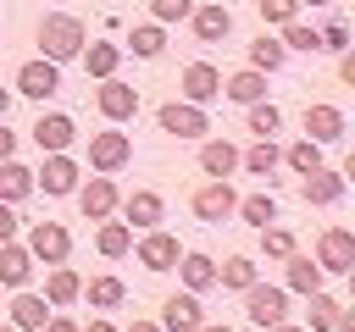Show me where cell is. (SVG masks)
<instances>
[{
    "label": "cell",
    "mask_w": 355,
    "mask_h": 332,
    "mask_svg": "<svg viewBox=\"0 0 355 332\" xmlns=\"http://www.w3.org/2000/svg\"><path fill=\"white\" fill-rule=\"evenodd\" d=\"M200 172L216 177V183L233 177V172H239V149H233L227 138H205V144H200Z\"/></svg>",
    "instance_id": "cell-22"
},
{
    "label": "cell",
    "mask_w": 355,
    "mask_h": 332,
    "mask_svg": "<svg viewBox=\"0 0 355 332\" xmlns=\"http://www.w3.org/2000/svg\"><path fill=\"white\" fill-rule=\"evenodd\" d=\"M338 77H344V83H349V89H355V55H349V50H344V55H338Z\"/></svg>",
    "instance_id": "cell-47"
},
{
    "label": "cell",
    "mask_w": 355,
    "mask_h": 332,
    "mask_svg": "<svg viewBox=\"0 0 355 332\" xmlns=\"http://www.w3.org/2000/svg\"><path fill=\"white\" fill-rule=\"evenodd\" d=\"M33 144H39L44 155H61V149L78 144V122H72L67 111H44V116L33 122Z\"/></svg>",
    "instance_id": "cell-9"
},
{
    "label": "cell",
    "mask_w": 355,
    "mask_h": 332,
    "mask_svg": "<svg viewBox=\"0 0 355 332\" xmlns=\"http://www.w3.org/2000/svg\"><path fill=\"white\" fill-rule=\"evenodd\" d=\"M178 255H183V249H178V238H172V232H161V227H150V232L139 238V266H144V271H172V266H178Z\"/></svg>",
    "instance_id": "cell-18"
},
{
    "label": "cell",
    "mask_w": 355,
    "mask_h": 332,
    "mask_svg": "<svg viewBox=\"0 0 355 332\" xmlns=\"http://www.w3.org/2000/svg\"><path fill=\"white\" fill-rule=\"evenodd\" d=\"M11 155H17V133L0 122V160H11Z\"/></svg>",
    "instance_id": "cell-46"
},
{
    "label": "cell",
    "mask_w": 355,
    "mask_h": 332,
    "mask_svg": "<svg viewBox=\"0 0 355 332\" xmlns=\"http://www.w3.org/2000/svg\"><path fill=\"white\" fill-rule=\"evenodd\" d=\"M344 133H349V122L338 105H305V138L311 144H338Z\"/></svg>",
    "instance_id": "cell-15"
},
{
    "label": "cell",
    "mask_w": 355,
    "mask_h": 332,
    "mask_svg": "<svg viewBox=\"0 0 355 332\" xmlns=\"http://www.w3.org/2000/svg\"><path fill=\"white\" fill-rule=\"evenodd\" d=\"M233 216H244L250 227H272V221H277V199H272V194H250V199L233 205Z\"/></svg>",
    "instance_id": "cell-31"
},
{
    "label": "cell",
    "mask_w": 355,
    "mask_h": 332,
    "mask_svg": "<svg viewBox=\"0 0 355 332\" xmlns=\"http://www.w3.org/2000/svg\"><path fill=\"white\" fill-rule=\"evenodd\" d=\"M0 332H17V326H0Z\"/></svg>",
    "instance_id": "cell-54"
},
{
    "label": "cell",
    "mask_w": 355,
    "mask_h": 332,
    "mask_svg": "<svg viewBox=\"0 0 355 332\" xmlns=\"http://www.w3.org/2000/svg\"><path fill=\"white\" fill-rule=\"evenodd\" d=\"M322 277H327V271H322L311 255H300V249L288 255V293H322Z\"/></svg>",
    "instance_id": "cell-29"
},
{
    "label": "cell",
    "mask_w": 355,
    "mask_h": 332,
    "mask_svg": "<svg viewBox=\"0 0 355 332\" xmlns=\"http://www.w3.org/2000/svg\"><path fill=\"white\" fill-rule=\"evenodd\" d=\"M83 293H89V304H94V310H116V304H128V288H122V277H94Z\"/></svg>",
    "instance_id": "cell-33"
},
{
    "label": "cell",
    "mask_w": 355,
    "mask_h": 332,
    "mask_svg": "<svg viewBox=\"0 0 355 332\" xmlns=\"http://www.w3.org/2000/svg\"><path fill=\"white\" fill-rule=\"evenodd\" d=\"M205 326V310H200V293H172L161 304V332H200Z\"/></svg>",
    "instance_id": "cell-13"
},
{
    "label": "cell",
    "mask_w": 355,
    "mask_h": 332,
    "mask_svg": "<svg viewBox=\"0 0 355 332\" xmlns=\"http://www.w3.org/2000/svg\"><path fill=\"white\" fill-rule=\"evenodd\" d=\"M311 299V326L305 332H333L338 326V299H327V293H305Z\"/></svg>",
    "instance_id": "cell-37"
},
{
    "label": "cell",
    "mask_w": 355,
    "mask_h": 332,
    "mask_svg": "<svg viewBox=\"0 0 355 332\" xmlns=\"http://www.w3.org/2000/svg\"><path fill=\"white\" fill-rule=\"evenodd\" d=\"M44 332H78V321H72V315H55V310H50V321H44Z\"/></svg>",
    "instance_id": "cell-45"
},
{
    "label": "cell",
    "mask_w": 355,
    "mask_h": 332,
    "mask_svg": "<svg viewBox=\"0 0 355 332\" xmlns=\"http://www.w3.org/2000/svg\"><path fill=\"white\" fill-rule=\"evenodd\" d=\"M316 39H322V50L344 55V50H349V22H344V17H327V22L316 28Z\"/></svg>",
    "instance_id": "cell-39"
},
{
    "label": "cell",
    "mask_w": 355,
    "mask_h": 332,
    "mask_svg": "<svg viewBox=\"0 0 355 332\" xmlns=\"http://www.w3.org/2000/svg\"><path fill=\"white\" fill-rule=\"evenodd\" d=\"M33 266H39V260L28 255V243H17V238H11V243H0V282H6V288H28Z\"/></svg>",
    "instance_id": "cell-21"
},
{
    "label": "cell",
    "mask_w": 355,
    "mask_h": 332,
    "mask_svg": "<svg viewBox=\"0 0 355 332\" xmlns=\"http://www.w3.org/2000/svg\"><path fill=\"white\" fill-rule=\"evenodd\" d=\"M17 227H22L17 205H0V243H11V238H17Z\"/></svg>",
    "instance_id": "cell-44"
},
{
    "label": "cell",
    "mask_w": 355,
    "mask_h": 332,
    "mask_svg": "<svg viewBox=\"0 0 355 332\" xmlns=\"http://www.w3.org/2000/svg\"><path fill=\"white\" fill-rule=\"evenodd\" d=\"M277 160H283V149H277L272 138H255L250 149H239V166H244L250 177H272V172H277Z\"/></svg>",
    "instance_id": "cell-27"
},
{
    "label": "cell",
    "mask_w": 355,
    "mask_h": 332,
    "mask_svg": "<svg viewBox=\"0 0 355 332\" xmlns=\"http://www.w3.org/2000/svg\"><path fill=\"white\" fill-rule=\"evenodd\" d=\"M78 177H83L78 160L61 149V155H44V166L33 172V188H44L50 199H61V194H78Z\"/></svg>",
    "instance_id": "cell-7"
},
{
    "label": "cell",
    "mask_w": 355,
    "mask_h": 332,
    "mask_svg": "<svg viewBox=\"0 0 355 332\" xmlns=\"http://www.w3.org/2000/svg\"><path fill=\"white\" fill-rule=\"evenodd\" d=\"M94 249H100L105 260H122V255L133 249V227H128V221H111V216H105V221H100V232H94Z\"/></svg>",
    "instance_id": "cell-28"
},
{
    "label": "cell",
    "mask_w": 355,
    "mask_h": 332,
    "mask_svg": "<svg viewBox=\"0 0 355 332\" xmlns=\"http://www.w3.org/2000/svg\"><path fill=\"white\" fill-rule=\"evenodd\" d=\"M78 205H83V221H105V216L122 205V194H116V183L100 172V177H89V183L78 188Z\"/></svg>",
    "instance_id": "cell-12"
},
{
    "label": "cell",
    "mask_w": 355,
    "mask_h": 332,
    "mask_svg": "<svg viewBox=\"0 0 355 332\" xmlns=\"http://www.w3.org/2000/svg\"><path fill=\"white\" fill-rule=\"evenodd\" d=\"M94 105H100V116L128 122V116H139V89H133V83H122V77H100Z\"/></svg>",
    "instance_id": "cell-8"
},
{
    "label": "cell",
    "mask_w": 355,
    "mask_h": 332,
    "mask_svg": "<svg viewBox=\"0 0 355 332\" xmlns=\"http://www.w3.org/2000/svg\"><path fill=\"white\" fill-rule=\"evenodd\" d=\"M128 160H133V138H128V133H94V138H89V166H94V172L111 177V172H122Z\"/></svg>",
    "instance_id": "cell-10"
},
{
    "label": "cell",
    "mask_w": 355,
    "mask_h": 332,
    "mask_svg": "<svg viewBox=\"0 0 355 332\" xmlns=\"http://www.w3.org/2000/svg\"><path fill=\"white\" fill-rule=\"evenodd\" d=\"M155 122H161V133H172V138H205V133H211L205 105H189V100L161 105V111H155Z\"/></svg>",
    "instance_id": "cell-3"
},
{
    "label": "cell",
    "mask_w": 355,
    "mask_h": 332,
    "mask_svg": "<svg viewBox=\"0 0 355 332\" xmlns=\"http://www.w3.org/2000/svg\"><path fill=\"white\" fill-rule=\"evenodd\" d=\"M172 271H183V288H189V293H205V288H216V260H211V255H200V249L178 255V266H172Z\"/></svg>",
    "instance_id": "cell-23"
},
{
    "label": "cell",
    "mask_w": 355,
    "mask_h": 332,
    "mask_svg": "<svg viewBox=\"0 0 355 332\" xmlns=\"http://www.w3.org/2000/svg\"><path fill=\"white\" fill-rule=\"evenodd\" d=\"M283 61H288V50H283V39H266V33H261V39L250 44V66H255V72H277Z\"/></svg>",
    "instance_id": "cell-35"
},
{
    "label": "cell",
    "mask_w": 355,
    "mask_h": 332,
    "mask_svg": "<svg viewBox=\"0 0 355 332\" xmlns=\"http://www.w3.org/2000/svg\"><path fill=\"white\" fill-rule=\"evenodd\" d=\"M44 321H50L44 293H22V288H17V299H11V326H17V332H44Z\"/></svg>",
    "instance_id": "cell-24"
},
{
    "label": "cell",
    "mask_w": 355,
    "mask_h": 332,
    "mask_svg": "<svg viewBox=\"0 0 355 332\" xmlns=\"http://www.w3.org/2000/svg\"><path fill=\"white\" fill-rule=\"evenodd\" d=\"M233 205H239V194L227 188V177H222V183L211 177V183L194 194V216H200V221H211V227H216V221H227V216H233Z\"/></svg>",
    "instance_id": "cell-17"
},
{
    "label": "cell",
    "mask_w": 355,
    "mask_h": 332,
    "mask_svg": "<svg viewBox=\"0 0 355 332\" xmlns=\"http://www.w3.org/2000/svg\"><path fill=\"white\" fill-rule=\"evenodd\" d=\"M255 11H261V22H294L300 17V0H255Z\"/></svg>",
    "instance_id": "cell-42"
},
{
    "label": "cell",
    "mask_w": 355,
    "mask_h": 332,
    "mask_svg": "<svg viewBox=\"0 0 355 332\" xmlns=\"http://www.w3.org/2000/svg\"><path fill=\"white\" fill-rule=\"evenodd\" d=\"M78 332H116L111 321H89V326H78Z\"/></svg>",
    "instance_id": "cell-48"
},
{
    "label": "cell",
    "mask_w": 355,
    "mask_h": 332,
    "mask_svg": "<svg viewBox=\"0 0 355 332\" xmlns=\"http://www.w3.org/2000/svg\"><path fill=\"white\" fill-rule=\"evenodd\" d=\"M300 6H333V0H300Z\"/></svg>",
    "instance_id": "cell-53"
},
{
    "label": "cell",
    "mask_w": 355,
    "mask_h": 332,
    "mask_svg": "<svg viewBox=\"0 0 355 332\" xmlns=\"http://www.w3.org/2000/svg\"><path fill=\"white\" fill-rule=\"evenodd\" d=\"M122 216H128V227H139V232H150V227H161V216H166V205H161V194H155V188H133V194L122 199Z\"/></svg>",
    "instance_id": "cell-19"
},
{
    "label": "cell",
    "mask_w": 355,
    "mask_h": 332,
    "mask_svg": "<svg viewBox=\"0 0 355 332\" xmlns=\"http://www.w3.org/2000/svg\"><path fill=\"white\" fill-rule=\"evenodd\" d=\"M283 50H305V55H316L322 39H316V28H305V22H283Z\"/></svg>",
    "instance_id": "cell-40"
},
{
    "label": "cell",
    "mask_w": 355,
    "mask_h": 332,
    "mask_svg": "<svg viewBox=\"0 0 355 332\" xmlns=\"http://www.w3.org/2000/svg\"><path fill=\"white\" fill-rule=\"evenodd\" d=\"M11 94H28V100H50V94H61V66L44 61V55H39V61H22Z\"/></svg>",
    "instance_id": "cell-6"
},
{
    "label": "cell",
    "mask_w": 355,
    "mask_h": 332,
    "mask_svg": "<svg viewBox=\"0 0 355 332\" xmlns=\"http://www.w3.org/2000/svg\"><path fill=\"white\" fill-rule=\"evenodd\" d=\"M89 44V33H83V22L78 17H67V11H50L44 22H39V50H44V61H72L78 50Z\"/></svg>",
    "instance_id": "cell-1"
},
{
    "label": "cell",
    "mask_w": 355,
    "mask_h": 332,
    "mask_svg": "<svg viewBox=\"0 0 355 332\" xmlns=\"http://www.w3.org/2000/svg\"><path fill=\"white\" fill-rule=\"evenodd\" d=\"M216 282H222V288H233V293H244V288H250V282H261V277H255V260H250V255H233L227 266H216Z\"/></svg>",
    "instance_id": "cell-32"
},
{
    "label": "cell",
    "mask_w": 355,
    "mask_h": 332,
    "mask_svg": "<svg viewBox=\"0 0 355 332\" xmlns=\"http://www.w3.org/2000/svg\"><path fill=\"white\" fill-rule=\"evenodd\" d=\"M261 249H266L272 260H288V255H294V232L272 221V227H261Z\"/></svg>",
    "instance_id": "cell-41"
},
{
    "label": "cell",
    "mask_w": 355,
    "mask_h": 332,
    "mask_svg": "<svg viewBox=\"0 0 355 332\" xmlns=\"http://www.w3.org/2000/svg\"><path fill=\"white\" fill-rule=\"evenodd\" d=\"M28 255L44 260V266H67V255H72V232H67L61 221H33V227H28Z\"/></svg>",
    "instance_id": "cell-4"
},
{
    "label": "cell",
    "mask_w": 355,
    "mask_h": 332,
    "mask_svg": "<svg viewBox=\"0 0 355 332\" xmlns=\"http://www.w3.org/2000/svg\"><path fill=\"white\" fill-rule=\"evenodd\" d=\"M244 315L255 321V326H277V321H288V288H266V282H250L244 288Z\"/></svg>",
    "instance_id": "cell-2"
},
{
    "label": "cell",
    "mask_w": 355,
    "mask_h": 332,
    "mask_svg": "<svg viewBox=\"0 0 355 332\" xmlns=\"http://www.w3.org/2000/svg\"><path fill=\"white\" fill-rule=\"evenodd\" d=\"M283 160H288V172H300V177H305V172H316V166H322V144L300 138V144H288V149H283Z\"/></svg>",
    "instance_id": "cell-36"
},
{
    "label": "cell",
    "mask_w": 355,
    "mask_h": 332,
    "mask_svg": "<svg viewBox=\"0 0 355 332\" xmlns=\"http://www.w3.org/2000/svg\"><path fill=\"white\" fill-rule=\"evenodd\" d=\"M128 50H133L139 61H155V55L166 50V33H161V22H144V28H133V39H128Z\"/></svg>",
    "instance_id": "cell-34"
},
{
    "label": "cell",
    "mask_w": 355,
    "mask_h": 332,
    "mask_svg": "<svg viewBox=\"0 0 355 332\" xmlns=\"http://www.w3.org/2000/svg\"><path fill=\"white\" fill-rule=\"evenodd\" d=\"M6 111H11V89H0V122H6Z\"/></svg>",
    "instance_id": "cell-50"
},
{
    "label": "cell",
    "mask_w": 355,
    "mask_h": 332,
    "mask_svg": "<svg viewBox=\"0 0 355 332\" xmlns=\"http://www.w3.org/2000/svg\"><path fill=\"white\" fill-rule=\"evenodd\" d=\"M316 266L333 271V277L355 271V232H349V227H327V232L316 238Z\"/></svg>",
    "instance_id": "cell-5"
},
{
    "label": "cell",
    "mask_w": 355,
    "mask_h": 332,
    "mask_svg": "<svg viewBox=\"0 0 355 332\" xmlns=\"http://www.w3.org/2000/svg\"><path fill=\"white\" fill-rule=\"evenodd\" d=\"M189 11H194V0H150V17L166 28V22H189Z\"/></svg>",
    "instance_id": "cell-43"
},
{
    "label": "cell",
    "mask_w": 355,
    "mask_h": 332,
    "mask_svg": "<svg viewBox=\"0 0 355 332\" xmlns=\"http://www.w3.org/2000/svg\"><path fill=\"white\" fill-rule=\"evenodd\" d=\"M344 177H349V172H327V166H316V172H305V183H300V199L327 210V205H338V199H344Z\"/></svg>",
    "instance_id": "cell-16"
},
{
    "label": "cell",
    "mask_w": 355,
    "mask_h": 332,
    "mask_svg": "<svg viewBox=\"0 0 355 332\" xmlns=\"http://www.w3.org/2000/svg\"><path fill=\"white\" fill-rule=\"evenodd\" d=\"M200 332H233V326H216V321H205V326H200Z\"/></svg>",
    "instance_id": "cell-52"
},
{
    "label": "cell",
    "mask_w": 355,
    "mask_h": 332,
    "mask_svg": "<svg viewBox=\"0 0 355 332\" xmlns=\"http://www.w3.org/2000/svg\"><path fill=\"white\" fill-rule=\"evenodd\" d=\"M128 332H161V321H133Z\"/></svg>",
    "instance_id": "cell-49"
},
{
    "label": "cell",
    "mask_w": 355,
    "mask_h": 332,
    "mask_svg": "<svg viewBox=\"0 0 355 332\" xmlns=\"http://www.w3.org/2000/svg\"><path fill=\"white\" fill-rule=\"evenodd\" d=\"M83 72L89 77H116V61H122V44H83Z\"/></svg>",
    "instance_id": "cell-30"
},
{
    "label": "cell",
    "mask_w": 355,
    "mask_h": 332,
    "mask_svg": "<svg viewBox=\"0 0 355 332\" xmlns=\"http://www.w3.org/2000/svg\"><path fill=\"white\" fill-rule=\"evenodd\" d=\"M189 22H194V39H200V44H222V39L233 33V11H227L222 0L194 6V11H189Z\"/></svg>",
    "instance_id": "cell-11"
},
{
    "label": "cell",
    "mask_w": 355,
    "mask_h": 332,
    "mask_svg": "<svg viewBox=\"0 0 355 332\" xmlns=\"http://www.w3.org/2000/svg\"><path fill=\"white\" fill-rule=\"evenodd\" d=\"M272 332H305V326H288V321H277V326H272Z\"/></svg>",
    "instance_id": "cell-51"
},
{
    "label": "cell",
    "mask_w": 355,
    "mask_h": 332,
    "mask_svg": "<svg viewBox=\"0 0 355 332\" xmlns=\"http://www.w3.org/2000/svg\"><path fill=\"white\" fill-rule=\"evenodd\" d=\"M222 94H227L233 105H255V100H266V72H255V66H244V72H233V77H222Z\"/></svg>",
    "instance_id": "cell-25"
},
{
    "label": "cell",
    "mask_w": 355,
    "mask_h": 332,
    "mask_svg": "<svg viewBox=\"0 0 355 332\" xmlns=\"http://www.w3.org/2000/svg\"><path fill=\"white\" fill-rule=\"evenodd\" d=\"M72 299H83V277H78L72 266H50V277H44V304H50V310H67Z\"/></svg>",
    "instance_id": "cell-20"
},
{
    "label": "cell",
    "mask_w": 355,
    "mask_h": 332,
    "mask_svg": "<svg viewBox=\"0 0 355 332\" xmlns=\"http://www.w3.org/2000/svg\"><path fill=\"white\" fill-rule=\"evenodd\" d=\"M216 94H222V72L211 61H189L183 66V100L189 105H211Z\"/></svg>",
    "instance_id": "cell-14"
},
{
    "label": "cell",
    "mask_w": 355,
    "mask_h": 332,
    "mask_svg": "<svg viewBox=\"0 0 355 332\" xmlns=\"http://www.w3.org/2000/svg\"><path fill=\"white\" fill-rule=\"evenodd\" d=\"M33 194V172L11 155V160H0V205H22Z\"/></svg>",
    "instance_id": "cell-26"
},
{
    "label": "cell",
    "mask_w": 355,
    "mask_h": 332,
    "mask_svg": "<svg viewBox=\"0 0 355 332\" xmlns=\"http://www.w3.org/2000/svg\"><path fill=\"white\" fill-rule=\"evenodd\" d=\"M277 127H283V111L266 105V100H255V105H250V133H255V138H272Z\"/></svg>",
    "instance_id": "cell-38"
}]
</instances>
